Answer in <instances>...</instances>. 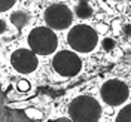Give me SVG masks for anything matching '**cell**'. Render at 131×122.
I'll use <instances>...</instances> for the list:
<instances>
[{
    "label": "cell",
    "instance_id": "6da1fadb",
    "mask_svg": "<svg viewBox=\"0 0 131 122\" xmlns=\"http://www.w3.org/2000/svg\"><path fill=\"white\" fill-rule=\"evenodd\" d=\"M69 116L72 122H98L101 118V106L94 97L79 95L70 103Z\"/></svg>",
    "mask_w": 131,
    "mask_h": 122
},
{
    "label": "cell",
    "instance_id": "7a4b0ae2",
    "mask_svg": "<svg viewBox=\"0 0 131 122\" xmlns=\"http://www.w3.org/2000/svg\"><path fill=\"white\" fill-rule=\"evenodd\" d=\"M67 42L76 52H91L98 43V34L90 25L79 24L70 28Z\"/></svg>",
    "mask_w": 131,
    "mask_h": 122
},
{
    "label": "cell",
    "instance_id": "3957f363",
    "mask_svg": "<svg viewBox=\"0 0 131 122\" xmlns=\"http://www.w3.org/2000/svg\"><path fill=\"white\" fill-rule=\"evenodd\" d=\"M28 46L36 55L52 54L58 46L57 34L48 27H36L28 34Z\"/></svg>",
    "mask_w": 131,
    "mask_h": 122
},
{
    "label": "cell",
    "instance_id": "277c9868",
    "mask_svg": "<svg viewBox=\"0 0 131 122\" xmlns=\"http://www.w3.org/2000/svg\"><path fill=\"white\" fill-rule=\"evenodd\" d=\"M43 18L49 30H64L73 23V12L64 3H54L46 8Z\"/></svg>",
    "mask_w": 131,
    "mask_h": 122
},
{
    "label": "cell",
    "instance_id": "5b68a950",
    "mask_svg": "<svg viewBox=\"0 0 131 122\" xmlns=\"http://www.w3.org/2000/svg\"><path fill=\"white\" fill-rule=\"evenodd\" d=\"M52 65L58 74L64 77H73L81 72L82 61L72 51H60L52 60Z\"/></svg>",
    "mask_w": 131,
    "mask_h": 122
},
{
    "label": "cell",
    "instance_id": "8992f818",
    "mask_svg": "<svg viewBox=\"0 0 131 122\" xmlns=\"http://www.w3.org/2000/svg\"><path fill=\"white\" fill-rule=\"evenodd\" d=\"M103 101L109 106H119L128 98V86L119 79H112L103 83L100 90Z\"/></svg>",
    "mask_w": 131,
    "mask_h": 122
},
{
    "label": "cell",
    "instance_id": "52a82bcc",
    "mask_svg": "<svg viewBox=\"0 0 131 122\" xmlns=\"http://www.w3.org/2000/svg\"><path fill=\"white\" fill-rule=\"evenodd\" d=\"M10 63L19 73H31L37 69V55L28 49H16L10 55Z\"/></svg>",
    "mask_w": 131,
    "mask_h": 122
},
{
    "label": "cell",
    "instance_id": "ba28073f",
    "mask_svg": "<svg viewBox=\"0 0 131 122\" xmlns=\"http://www.w3.org/2000/svg\"><path fill=\"white\" fill-rule=\"evenodd\" d=\"M74 14L78 18L81 19H88L92 16L94 14V9L91 8V5L88 2H78L76 3V8H74Z\"/></svg>",
    "mask_w": 131,
    "mask_h": 122
},
{
    "label": "cell",
    "instance_id": "9c48e42d",
    "mask_svg": "<svg viewBox=\"0 0 131 122\" xmlns=\"http://www.w3.org/2000/svg\"><path fill=\"white\" fill-rule=\"evenodd\" d=\"M10 21H12V24L15 25L16 28H23V27H25V25L28 24L30 16L24 10H16V12H14L10 15Z\"/></svg>",
    "mask_w": 131,
    "mask_h": 122
},
{
    "label": "cell",
    "instance_id": "30bf717a",
    "mask_svg": "<svg viewBox=\"0 0 131 122\" xmlns=\"http://www.w3.org/2000/svg\"><path fill=\"white\" fill-rule=\"evenodd\" d=\"M131 119V107L130 106H125L118 113V118H116V122H130Z\"/></svg>",
    "mask_w": 131,
    "mask_h": 122
},
{
    "label": "cell",
    "instance_id": "8fae6325",
    "mask_svg": "<svg viewBox=\"0 0 131 122\" xmlns=\"http://www.w3.org/2000/svg\"><path fill=\"white\" fill-rule=\"evenodd\" d=\"M115 45H116V42H115L112 37H106V39H103V42H101V46H103V49H104L106 52H110V51L115 48Z\"/></svg>",
    "mask_w": 131,
    "mask_h": 122
},
{
    "label": "cell",
    "instance_id": "7c38bea8",
    "mask_svg": "<svg viewBox=\"0 0 131 122\" xmlns=\"http://www.w3.org/2000/svg\"><path fill=\"white\" fill-rule=\"evenodd\" d=\"M15 2L14 0H0V12H6L10 8H14Z\"/></svg>",
    "mask_w": 131,
    "mask_h": 122
},
{
    "label": "cell",
    "instance_id": "4fadbf2b",
    "mask_svg": "<svg viewBox=\"0 0 131 122\" xmlns=\"http://www.w3.org/2000/svg\"><path fill=\"white\" fill-rule=\"evenodd\" d=\"M18 88H19L21 91L28 90V83H27V81H21L19 83H18Z\"/></svg>",
    "mask_w": 131,
    "mask_h": 122
},
{
    "label": "cell",
    "instance_id": "5bb4252c",
    "mask_svg": "<svg viewBox=\"0 0 131 122\" xmlns=\"http://www.w3.org/2000/svg\"><path fill=\"white\" fill-rule=\"evenodd\" d=\"M6 28H8V27H6V23H5L3 19H0V34L6 31Z\"/></svg>",
    "mask_w": 131,
    "mask_h": 122
}]
</instances>
